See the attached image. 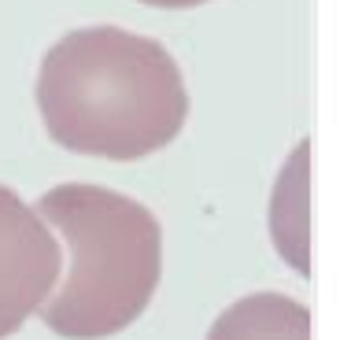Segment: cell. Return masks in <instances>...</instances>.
<instances>
[{"label":"cell","mask_w":351,"mask_h":340,"mask_svg":"<svg viewBox=\"0 0 351 340\" xmlns=\"http://www.w3.org/2000/svg\"><path fill=\"white\" fill-rule=\"evenodd\" d=\"M37 111L49 137L74 156L145 159L185 130L189 89L156 37L82 26L45 52Z\"/></svg>","instance_id":"1"},{"label":"cell","mask_w":351,"mask_h":340,"mask_svg":"<svg viewBox=\"0 0 351 340\" xmlns=\"http://www.w3.org/2000/svg\"><path fill=\"white\" fill-rule=\"evenodd\" d=\"M67 270L37 315L56 337L100 340L134 326L163 274V230L141 200L108 185L63 182L37 200Z\"/></svg>","instance_id":"2"},{"label":"cell","mask_w":351,"mask_h":340,"mask_svg":"<svg viewBox=\"0 0 351 340\" xmlns=\"http://www.w3.org/2000/svg\"><path fill=\"white\" fill-rule=\"evenodd\" d=\"M63 270V248L52 226L15 189L0 185V340L19 333Z\"/></svg>","instance_id":"3"},{"label":"cell","mask_w":351,"mask_h":340,"mask_svg":"<svg viewBox=\"0 0 351 340\" xmlns=\"http://www.w3.org/2000/svg\"><path fill=\"white\" fill-rule=\"evenodd\" d=\"M311 141H300L285 159L270 196V233L296 274H311Z\"/></svg>","instance_id":"4"},{"label":"cell","mask_w":351,"mask_h":340,"mask_svg":"<svg viewBox=\"0 0 351 340\" xmlns=\"http://www.w3.org/2000/svg\"><path fill=\"white\" fill-rule=\"evenodd\" d=\"M207 340H311V311L281 292H255L226 307Z\"/></svg>","instance_id":"5"},{"label":"cell","mask_w":351,"mask_h":340,"mask_svg":"<svg viewBox=\"0 0 351 340\" xmlns=\"http://www.w3.org/2000/svg\"><path fill=\"white\" fill-rule=\"evenodd\" d=\"M141 4L148 8H167V12H174V8H200L207 0H141Z\"/></svg>","instance_id":"6"}]
</instances>
